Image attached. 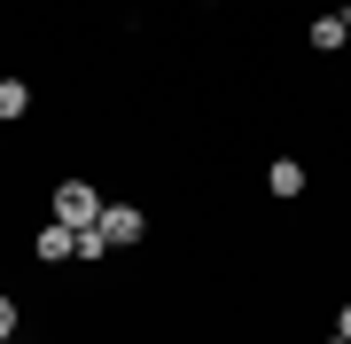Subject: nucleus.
<instances>
[{
  "label": "nucleus",
  "instance_id": "6e6552de",
  "mask_svg": "<svg viewBox=\"0 0 351 344\" xmlns=\"http://www.w3.org/2000/svg\"><path fill=\"white\" fill-rule=\"evenodd\" d=\"M336 336H351V297H343V313H336Z\"/></svg>",
  "mask_w": 351,
  "mask_h": 344
},
{
  "label": "nucleus",
  "instance_id": "20e7f679",
  "mask_svg": "<svg viewBox=\"0 0 351 344\" xmlns=\"http://www.w3.org/2000/svg\"><path fill=\"white\" fill-rule=\"evenodd\" d=\"M265 188H274L281 204H289V196H304V165H297V157H281V165H265Z\"/></svg>",
  "mask_w": 351,
  "mask_h": 344
},
{
  "label": "nucleus",
  "instance_id": "0eeeda50",
  "mask_svg": "<svg viewBox=\"0 0 351 344\" xmlns=\"http://www.w3.org/2000/svg\"><path fill=\"white\" fill-rule=\"evenodd\" d=\"M16 336V297H0V344Z\"/></svg>",
  "mask_w": 351,
  "mask_h": 344
},
{
  "label": "nucleus",
  "instance_id": "39448f33",
  "mask_svg": "<svg viewBox=\"0 0 351 344\" xmlns=\"http://www.w3.org/2000/svg\"><path fill=\"white\" fill-rule=\"evenodd\" d=\"M313 47H320V55L351 47V16H320V24H313Z\"/></svg>",
  "mask_w": 351,
  "mask_h": 344
},
{
  "label": "nucleus",
  "instance_id": "7ed1b4c3",
  "mask_svg": "<svg viewBox=\"0 0 351 344\" xmlns=\"http://www.w3.org/2000/svg\"><path fill=\"white\" fill-rule=\"evenodd\" d=\"M32 251H39V266H55V258H78V227H63V219H47V227L32 235Z\"/></svg>",
  "mask_w": 351,
  "mask_h": 344
},
{
  "label": "nucleus",
  "instance_id": "f257e3e1",
  "mask_svg": "<svg viewBox=\"0 0 351 344\" xmlns=\"http://www.w3.org/2000/svg\"><path fill=\"white\" fill-rule=\"evenodd\" d=\"M55 219H63V227H94V219H101L94 180H63V188H55Z\"/></svg>",
  "mask_w": 351,
  "mask_h": 344
},
{
  "label": "nucleus",
  "instance_id": "423d86ee",
  "mask_svg": "<svg viewBox=\"0 0 351 344\" xmlns=\"http://www.w3.org/2000/svg\"><path fill=\"white\" fill-rule=\"evenodd\" d=\"M24 110H32V87L24 78H0V126H16Z\"/></svg>",
  "mask_w": 351,
  "mask_h": 344
},
{
  "label": "nucleus",
  "instance_id": "f03ea898",
  "mask_svg": "<svg viewBox=\"0 0 351 344\" xmlns=\"http://www.w3.org/2000/svg\"><path fill=\"white\" fill-rule=\"evenodd\" d=\"M101 242H110V251H125V242H141V227H149V219H141V204H101Z\"/></svg>",
  "mask_w": 351,
  "mask_h": 344
},
{
  "label": "nucleus",
  "instance_id": "1a4fd4ad",
  "mask_svg": "<svg viewBox=\"0 0 351 344\" xmlns=\"http://www.w3.org/2000/svg\"><path fill=\"white\" fill-rule=\"evenodd\" d=\"M328 344H351V336H328Z\"/></svg>",
  "mask_w": 351,
  "mask_h": 344
}]
</instances>
